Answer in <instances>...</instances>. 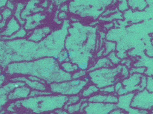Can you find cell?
Returning a JSON list of instances; mask_svg holds the SVG:
<instances>
[{
    "mask_svg": "<svg viewBox=\"0 0 153 114\" xmlns=\"http://www.w3.org/2000/svg\"><path fill=\"white\" fill-rule=\"evenodd\" d=\"M131 107L149 112L153 110V92L147 89L135 92L131 103Z\"/></svg>",
    "mask_w": 153,
    "mask_h": 114,
    "instance_id": "6da1fadb",
    "label": "cell"
},
{
    "mask_svg": "<svg viewBox=\"0 0 153 114\" xmlns=\"http://www.w3.org/2000/svg\"><path fill=\"white\" fill-rule=\"evenodd\" d=\"M117 107V104H114L89 102L85 109V113L86 114H109L111 110Z\"/></svg>",
    "mask_w": 153,
    "mask_h": 114,
    "instance_id": "7a4b0ae2",
    "label": "cell"
},
{
    "mask_svg": "<svg viewBox=\"0 0 153 114\" xmlns=\"http://www.w3.org/2000/svg\"><path fill=\"white\" fill-rule=\"evenodd\" d=\"M88 101L90 103H101L107 104H117L118 102V97L116 95L113 94H96L88 99Z\"/></svg>",
    "mask_w": 153,
    "mask_h": 114,
    "instance_id": "3957f363",
    "label": "cell"
},
{
    "mask_svg": "<svg viewBox=\"0 0 153 114\" xmlns=\"http://www.w3.org/2000/svg\"><path fill=\"white\" fill-rule=\"evenodd\" d=\"M142 75L141 74H134L129 78L124 80L123 84L126 85V87L129 93L137 92L139 91V85L141 81Z\"/></svg>",
    "mask_w": 153,
    "mask_h": 114,
    "instance_id": "277c9868",
    "label": "cell"
},
{
    "mask_svg": "<svg viewBox=\"0 0 153 114\" xmlns=\"http://www.w3.org/2000/svg\"><path fill=\"white\" fill-rule=\"evenodd\" d=\"M134 95V92H131L124 95L119 96L118 102L117 104V107L125 111H127L131 107V103Z\"/></svg>",
    "mask_w": 153,
    "mask_h": 114,
    "instance_id": "5b68a950",
    "label": "cell"
},
{
    "mask_svg": "<svg viewBox=\"0 0 153 114\" xmlns=\"http://www.w3.org/2000/svg\"><path fill=\"white\" fill-rule=\"evenodd\" d=\"M31 91L29 88L26 86H23L20 88H17L14 92H11L8 95V99L15 100L19 99H23L27 98L30 95Z\"/></svg>",
    "mask_w": 153,
    "mask_h": 114,
    "instance_id": "8992f818",
    "label": "cell"
},
{
    "mask_svg": "<svg viewBox=\"0 0 153 114\" xmlns=\"http://www.w3.org/2000/svg\"><path fill=\"white\" fill-rule=\"evenodd\" d=\"M99 90L97 88V87L91 84L90 86H88V88H85V89L82 92V95L83 98H87V97L90 98L94 95V94H96V93H97Z\"/></svg>",
    "mask_w": 153,
    "mask_h": 114,
    "instance_id": "52a82bcc",
    "label": "cell"
},
{
    "mask_svg": "<svg viewBox=\"0 0 153 114\" xmlns=\"http://www.w3.org/2000/svg\"><path fill=\"white\" fill-rule=\"evenodd\" d=\"M82 101L83 100L81 99L79 103L69 106L68 107V109H67L68 113H69V114H74V113H75L80 112V107H81L82 103L83 102H84V101Z\"/></svg>",
    "mask_w": 153,
    "mask_h": 114,
    "instance_id": "ba28073f",
    "label": "cell"
},
{
    "mask_svg": "<svg viewBox=\"0 0 153 114\" xmlns=\"http://www.w3.org/2000/svg\"><path fill=\"white\" fill-rule=\"evenodd\" d=\"M80 101V96H79L74 95V96H70L68 98V99L67 101V102L66 103L64 108H65V110H66L69 106L77 103L79 102Z\"/></svg>",
    "mask_w": 153,
    "mask_h": 114,
    "instance_id": "9c48e42d",
    "label": "cell"
},
{
    "mask_svg": "<svg viewBox=\"0 0 153 114\" xmlns=\"http://www.w3.org/2000/svg\"><path fill=\"white\" fill-rule=\"evenodd\" d=\"M127 114H148L149 113V111L145 110H140L137 109H135L133 107H131L127 110Z\"/></svg>",
    "mask_w": 153,
    "mask_h": 114,
    "instance_id": "30bf717a",
    "label": "cell"
},
{
    "mask_svg": "<svg viewBox=\"0 0 153 114\" xmlns=\"http://www.w3.org/2000/svg\"><path fill=\"white\" fill-rule=\"evenodd\" d=\"M147 85V77L145 75H142L141 81L139 85V91H142L143 90L146 89Z\"/></svg>",
    "mask_w": 153,
    "mask_h": 114,
    "instance_id": "8fae6325",
    "label": "cell"
},
{
    "mask_svg": "<svg viewBox=\"0 0 153 114\" xmlns=\"http://www.w3.org/2000/svg\"><path fill=\"white\" fill-rule=\"evenodd\" d=\"M146 89L151 92H153V76L147 77V85Z\"/></svg>",
    "mask_w": 153,
    "mask_h": 114,
    "instance_id": "7c38bea8",
    "label": "cell"
},
{
    "mask_svg": "<svg viewBox=\"0 0 153 114\" xmlns=\"http://www.w3.org/2000/svg\"><path fill=\"white\" fill-rule=\"evenodd\" d=\"M100 91H101V92L102 93H105V94H110L112 93L113 92H115V88H114V86L111 85L110 87H107L105 88H102V89H100Z\"/></svg>",
    "mask_w": 153,
    "mask_h": 114,
    "instance_id": "4fadbf2b",
    "label": "cell"
},
{
    "mask_svg": "<svg viewBox=\"0 0 153 114\" xmlns=\"http://www.w3.org/2000/svg\"><path fill=\"white\" fill-rule=\"evenodd\" d=\"M109 114H127V112L117 107L111 110Z\"/></svg>",
    "mask_w": 153,
    "mask_h": 114,
    "instance_id": "5bb4252c",
    "label": "cell"
},
{
    "mask_svg": "<svg viewBox=\"0 0 153 114\" xmlns=\"http://www.w3.org/2000/svg\"><path fill=\"white\" fill-rule=\"evenodd\" d=\"M78 68H79V70L86 71V70L88 69V63L83 62V63H82V64H79V65H78Z\"/></svg>",
    "mask_w": 153,
    "mask_h": 114,
    "instance_id": "9a60e30c",
    "label": "cell"
},
{
    "mask_svg": "<svg viewBox=\"0 0 153 114\" xmlns=\"http://www.w3.org/2000/svg\"><path fill=\"white\" fill-rule=\"evenodd\" d=\"M84 79L85 81H86V82H88L90 81H91V74H88L86 76L83 77V78Z\"/></svg>",
    "mask_w": 153,
    "mask_h": 114,
    "instance_id": "2e32d148",
    "label": "cell"
},
{
    "mask_svg": "<svg viewBox=\"0 0 153 114\" xmlns=\"http://www.w3.org/2000/svg\"><path fill=\"white\" fill-rule=\"evenodd\" d=\"M68 60H69V59H66V58H65V57H63V56H59V59H58V62H59V63H63L64 62H65V61Z\"/></svg>",
    "mask_w": 153,
    "mask_h": 114,
    "instance_id": "e0dca14e",
    "label": "cell"
},
{
    "mask_svg": "<svg viewBox=\"0 0 153 114\" xmlns=\"http://www.w3.org/2000/svg\"><path fill=\"white\" fill-rule=\"evenodd\" d=\"M56 113H57V114H68L67 112L65 110H57L56 111Z\"/></svg>",
    "mask_w": 153,
    "mask_h": 114,
    "instance_id": "ac0fdd59",
    "label": "cell"
},
{
    "mask_svg": "<svg viewBox=\"0 0 153 114\" xmlns=\"http://www.w3.org/2000/svg\"><path fill=\"white\" fill-rule=\"evenodd\" d=\"M59 58V56H58V55H56V56H54L53 57H52V60H53L55 62H56L58 60Z\"/></svg>",
    "mask_w": 153,
    "mask_h": 114,
    "instance_id": "d6986e66",
    "label": "cell"
},
{
    "mask_svg": "<svg viewBox=\"0 0 153 114\" xmlns=\"http://www.w3.org/2000/svg\"><path fill=\"white\" fill-rule=\"evenodd\" d=\"M148 114H153V110H152L151 111H150Z\"/></svg>",
    "mask_w": 153,
    "mask_h": 114,
    "instance_id": "ffe728a7",
    "label": "cell"
},
{
    "mask_svg": "<svg viewBox=\"0 0 153 114\" xmlns=\"http://www.w3.org/2000/svg\"><path fill=\"white\" fill-rule=\"evenodd\" d=\"M81 114H86V113H81Z\"/></svg>",
    "mask_w": 153,
    "mask_h": 114,
    "instance_id": "44dd1931",
    "label": "cell"
}]
</instances>
